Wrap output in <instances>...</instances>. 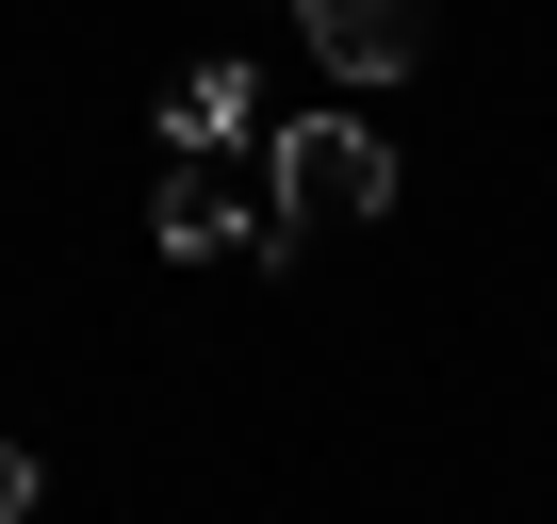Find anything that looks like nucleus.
<instances>
[{
	"mask_svg": "<svg viewBox=\"0 0 557 524\" xmlns=\"http://www.w3.org/2000/svg\"><path fill=\"white\" fill-rule=\"evenodd\" d=\"M164 148H262V83H246V66H197V83L164 99Z\"/></svg>",
	"mask_w": 557,
	"mask_h": 524,
	"instance_id": "20e7f679",
	"label": "nucleus"
},
{
	"mask_svg": "<svg viewBox=\"0 0 557 524\" xmlns=\"http://www.w3.org/2000/svg\"><path fill=\"white\" fill-rule=\"evenodd\" d=\"M50 508V475H34V442H0V524H34Z\"/></svg>",
	"mask_w": 557,
	"mask_h": 524,
	"instance_id": "39448f33",
	"label": "nucleus"
},
{
	"mask_svg": "<svg viewBox=\"0 0 557 524\" xmlns=\"http://www.w3.org/2000/svg\"><path fill=\"white\" fill-rule=\"evenodd\" d=\"M394 213V148L361 115H278L262 132V262H296L312 229H377Z\"/></svg>",
	"mask_w": 557,
	"mask_h": 524,
	"instance_id": "f257e3e1",
	"label": "nucleus"
},
{
	"mask_svg": "<svg viewBox=\"0 0 557 524\" xmlns=\"http://www.w3.org/2000/svg\"><path fill=\"white\" fill-rule=\"evenodd\" d=\"M164 262H213V246H262V197H246V148H181L164 164V213H148Z\"/></svg>",
	"mask_w": 557,
	"mask_h": 524,
	"instance_id": "f03ea898",
	"label": "nucleus"
},
{
	"mask_svg": "<svg viewBox=\"0 0 557 524\" xmlns=\"http://www.w3.org/2000/svg\"><path fill=\"white\" fill-rule=\"evenodd\" d=\"M296 34H312V66H329V83H410L426 0H296Z\"/></svg>",
	"mask_w": 557,
	"mask_h": 524,
	"instance_id": "7ed1b4c3",
	"label": "nucleus"
}]
</instances>
